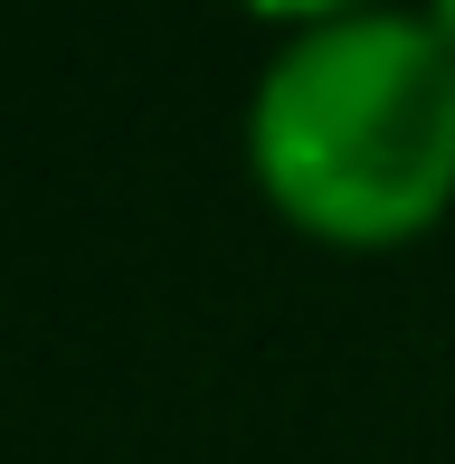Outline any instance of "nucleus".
I'll return each mask as SVG.
<instances>
[{
	"instance_id": "obj_1",
	"label": "nucleus",
	"mask_w": 455,
	"mask_h": 464,
	"mask_svg": "<svg viewBox=\"0 0 455 464\" xmlns=\"http://www.w3.org/2000/svg\"><path fill=\"white\" fill-rule=\"evenodd\" d=\"M266 208L342 256L418 246L455 208V48L427 10H314L247 95Z\"/></svg>"
},
{
	"instance_id": "obj_2",
	"label": "nucleus",
	"mask_w": 455,
	"mask_h": 464,
	"mask_svg": "<svg viewBox=\"0 0 455 464\" xmlns=\"http://www.w3.org/2000/svg\"><path fill=\"white\" fill-rule=\"evenodd\" d=\"M427 19H437V38L455 48V0H437V10H427Z\"/></svg>"
}]
</instances>
